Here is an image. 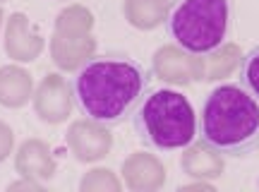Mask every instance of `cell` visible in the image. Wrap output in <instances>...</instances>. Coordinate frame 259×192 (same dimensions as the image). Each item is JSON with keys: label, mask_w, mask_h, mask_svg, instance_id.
<instances>
[{"label": "cell", "mask_w": 259, "mask_h": 192, "mask_svg": "<svg viewBox=\"0 0 259 192\" xmlns=\"http://www.w3.org/2000/svg\"><path fill=\"white\" fill-rule=\"evenodd\" d=\"M154 72L130 55H96L74 72L70 94L82 116L113 128L135 116L151 89Z\"/></svg>", "instance_id": "obj_1"}, {"label": "cell", "mask_w": 259, "mask_h": 192, "mask_svg": "<svg viewBox=\"0 0 259 192\" xmlns=\"http://www.w3.org/2000/svg\"><path fill=\"white\" fill-rule=\"evenodd\" d=\"M197 137L209 151L245 159L259 151V101L240 84H221L204 101Z\"/></svg>", "instance_id": "obj_2"}, {"label": "cell", "mask_w": 259, "mask_h": 192, "mask_svg": "<svg viewBox=\"0 0 259 192\" xmlns=\"http://www.w3.org/2000/svg\"><path fill=\"white\" fill-rule=\"evenodd\" d=\"M137 137L151 149H185L197 139V116L192 103L173 89H149L135 116Z\"/></svg>", "instance_id": "obj_3"}, {"label": "cell", "mask_w": 259, "mask_h": 192, "mask_svg": "<svg viewBox=\"0 0 259 192\" xmlns=\"http://www.w3.org/2000/svg\"><path fill=\"white\" fill-rule=\"evenodd\" d=\"M233 27L231 0H173L166 12L168 39L192 55H211Z\"/></svg>", "instance_id": "obj_4"}, {"label": "cell", "mask_w": 259, "mask_h": 192, "mask_svg": "<svg viewBox=\"0 0 259 192\" xmlns=\"http://www.w3.org/2000/svg\"><path fill=\"white\" fill-rule=\"evenodd\" d=\"M238 84L245 87L259 101V44L252 46L240 60V82Z\"/></svg>", "instance_id": "obj_5"}]
</instances>
